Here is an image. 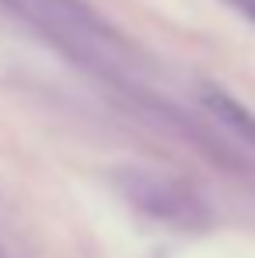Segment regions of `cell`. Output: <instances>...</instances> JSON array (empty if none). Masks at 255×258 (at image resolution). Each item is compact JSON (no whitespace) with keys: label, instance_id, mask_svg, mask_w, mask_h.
Segmentation results:
<instances>
[{"label":"cell","instance_id":"obj_1","mask_svg":"<svg viewBox=\"0 0 255 258\" xmlns=\"http://www.w3.org/2000/svg\"><path fill=\"white\" fill-rule=\"evenodd\" d=\"M123 188H126L129 203L136 210H143L147 216H158V220H168V223H182V227L203 223L199 203L192 196H185L171 181L147 178V174H129V178H123Z\"/></svg>","mask_w":255,"mask_h":258},{"label":"cell","instance_id":"obj_2","mask_svg":"<svg viewBox=\"0 0 255 258\" xmlns=\"http://www.w3.org/2000/svg\"><path fill=\"white\" fill-rule=\"evenodd\" d=\"M199 101H203V108L210 112L217 122H224L227 129H234V136L255 143V115L238 101V98H231V94L220 91V87H207V91L199 94Z\"/></svg>","mask_w":255,"mask_h":258},{"label":"cell","instance_id":"obj_3","mask_svg":"<svg viewBox=\"0 0 255 258\" xmlns=\"http://www.w3.org/2000/svg\"><path fill=\"white\" fill-rule=\"evenodd\" d=\"M245 7H248V11H252V18H255V0H248V4H245Z\"/></svg>","mask_w":255,"mask_h":258}]
</instances>
